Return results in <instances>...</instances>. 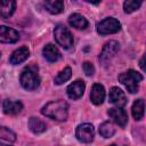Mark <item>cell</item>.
I'll return each instance as SVG.
<instances>
[{
  "label": "cell",
  "instance_id": "obj_1",
  "mask_svg": "<svg viewBox=\"0 0 146 146\" xmlns=\"http://www.w3.org/2000/svg\"><path fill=\"white\" fill-rule=\"evenodd\" d=\"M41 113L44 116L50 117L52 120H56V121H65L67 119V115H68V105L64 100L49 102L48 104H46L42 107Z\"/></svg>",
  "mask_w": 146,
  "mask_h": 146
},
{
  "label": "cell",
  "instance_id": "obj_2",
  "mask_svg": "<svg viewBox=\"0 0 146 146\" xmlns=\"http://www.w3.org/2000/svg\"><path fill=\"white\" fill-rule=\"evenodd\" d=\"M143 75L133 70H128L119 75V81L131 94H136L139 89V82H141Z\"/></svg>",
  "mask_w": 146,
  "mask_h": 146
},
{
  "label": "cell",
  "instance_id": "obj_3",
  "mask_svg": "<svg viewBox=\"0 0 146 146\" xmlns=\"http://www.w3.org/2000/svg\"><path fill=\"white\" fill-rule=\"evenodd\" d=\"M19 81L22 87L26 90H34L40 86V78L32 67H26L22 71Z\"/></svg>",
  "mask_w": 146,
  "mask_h": 146
},
{
  "label": "cell",
  "instance_id": "obj_4",
  "mask_svg": "<svg viewBox=\"0 0 146 146\" xmlns=\"http://www.w3.org/2000/svg\"><path fill=\"white\" fill-rule=\"evenodd\" d=\"M54 36H55V40L56 42L63 47L64 49H70L72 48L73 43H74V40H73V35L72 33L70 32V30L67 27H65L64 25H60L58 24L55 30H54Z\"/></svg>",
  "mask_w": 146,
  "mask_h": 146
},
{
  "label": "cell",
  "instance_id": "obj_5",
  "mask_svg": "<svg viewBox=\"0 0 146 146\" xmlns=\"http://www.w3.org/2000/svg\"><path fill=\"white\" fill-rule=\"evenodd\" d=\"M120 29H121V24L114 17H107V18L100 21L99 23H97V25H96L97 33L100 35L116 33L120 31Z\"/></svg>",
  "mask_w": 146,
  "mask_h": 146
},
{
  "label": "cell",
  "instance_id": "obj_6",
  "mask_svg": "<svg viewBox=\"0 0 146 146\" xmlns=\"http://www.w3.org/2000/svg\"><path fill=\"white\" fill-rule=\"evenodd\" d=\"M75 137L81 143H91L95 138V128L90 123L79 124L75 130Z\"/></svg>",
  "mask_w": 146,
  "mask_h": 146
},
{
  "label": "cell",
  "instance_id": "obj_7",
  "mask_svg": "<svg viewBox=\"0 0 146 146\" xmlns=\"http://www.w3.org/2000/svg\"><path fill=\"white\" fill-rule=\"evenodd\" d=\"M120 49V44L117 41L115 40H111L108 42H106L102 49V52L99 54V60L102 64L106 65L119 51Z\"/></svg>",
  "mask_w": 146,
  "mask_h": 146
},
{
  "label": "cell",
  "instance_id": "obj_8",
  "mask_svg": "<svg viewBox=\"0 0 146 146\" xmlns=\"http://www.w3.org/2000/svg\"><path fill=\"white\" fill-rule=\"evenodd\" d=\"M108 116L121 128H124L128 123V114L122 107H113L107 112Z\"/></svg>",
  "mask_w": 146,
  "mask_h": 146
},
{
  "label": "cell",
  "instance_id": "obj_9",
  "mask_svg": "<svg viewBox=\"0 0 146 146\" xmlns=\"http://www.w3.org/2000/svg\"><path fill=\"white\" fill-rule=\"evenodd\" d=\"M19 39V34L16 30L6 25H0V42L1 43H15Z\"/></svg>",
  "mask_w": 146,
  "mask_h": 146
},
{
  "label": "cell",
  "instance_id": "obj_10",
  "mask_svg": "<svg viewBox=\"0 0 146 146\" xmlns=\"http://www.w3.org/2000/svg\"><path fill=\"white\" fill-rule=\"evenodd\" d=\"M108 99H110V103H112L116 107H123L127 104V97H125L124 92L119 87H112L111 88Z\"/></svg>",
  "mask_w": 146,
  "mask_h": 146
},
{
  "label": "cell",
  "instance_id": "obj_11",
  "mask_svg": "<svg viewBox=\"0 0 146 146\" xmlns=\"http://www.w3.org/2000/svg\"><path fill=\"white\" fill-rule=\"evenodd\" d=\"M84 89H86V83L82 80H76L67 87L66 92H67V96L71 99L75 100V99H79V98L82 97V95L84 92Z\"/></svg>",
  "mask_w": 146,
  "mask_h": 146
},
{
  "label": "cell",
  "instance_id": "obj_12",
  "mask_svg": "<svg viewBox=\"0 0 146 146\" xmlns=\"http://www.w3.org/2000/svg\"><path fill=\"white\" fill-rule=\"evenodd\" d=\"M42 54H43V57H44L48 62H50V63H55V62L59 60L60 57H62L60 51L58 50V48H57L56 46L51 44V43H48V44H46V46L43 47Z\"/></svg>",
  "mask_w": 146,
  "mask_h": 146
},
{
  "label": "cell",
  "instance_id": "obj_13",
  "mask_svg": "<svg viewBox=\"0 0 146 146\" xmlns=\"http://www.w3.org/2000/svg\"><path fill=\"white\" fill-rule=\"evenodd\" d=\"M29 56H30V50H29V48H27V47H21V48L16 49V50L11 54V56H10V58H9V62H10V64H13V65H18V64L25 62V60L29 58Z\"/></svg>",
  "mask_w": 146,
  "mask_h": 146
},
{
  "label": "cell",
  "instance_id": "obj_14",
  "mask_svg": "<svg viewBox=\"0 0 146 146\" xmlns=\"http://www.w3.org/2000/svg\"><path fill=\"white\" fill-rule=\"evenodd\" d=\"M105 99V88L100 83H95L91 88L90 100L95 105H100Z\"/></svg>",
  "mask_w": 146,
  "mask_h": 146
},
{
  "label": "cell",
  "instance_id": "obj_15",
  "mask_svg": "<svg viewBox=\"0 0 146 146\" xmlns=\"http://www.w3.org/2000/svg\"><path fill=\"white\" fill-rule=\"evenodd\" d=\"M3 112L8 115H16L22 112L23 110V104L19 100H11V99H6L3 102Z\"/></svg>",
  "mask_w": 146,
  "mask_h": 146
},
{
  "label": "cell",
  "instance_id": "obj_16",
  "mask_svg": "<svg viewBox=\"0 0 146 146\" xmlns=\"http://www.w3.org/2000/svg\"><path fill=\"white\" fill-rule=\"evenodd\" d=\"M16 9V2L13 0H0V17L9 18Z\"/></svg>",
  "mask_w": 146,
  "mask_h": 146
},
{
  "label": "cell",
  "instance_id": "obj_17",
  "mask_svg": "<svg viewBox=\"0 0 146 146\" xmlns=\"http://www.w3.org/2000/svg\"><path fill=\"white\" fill-rule=\"evenodd\" d=\"M68 24L72 26V27H75L78 30H84L88 27V21L84 16L75 13V14H72L70 17H68Z\"/></svg>",
  "mask_w": 146,
  "mask_h": 146
},
{
  "label": "cell",
  "instance_id": "obj_18",
  "mask_svg": "<svg viewBox=\"0 0 146 146\" xmlns=\"http://www.w3.org/2000/svg\"><path fill=\"white\" fill-rule=\"evenodd\" d=\"M47 11H49L52 15H57L63 11L64 9V2L60 0H48L43 3Z\"/></svg>",
  "mask_w": 146,
  "mask_h": 146
},
{
  "label": "cell",
  "instance_id": "obj_19",
  "mask_svg": "<svg viewBox=\"0 0 146 146\" xmlns=\"http://www.w3.org/2000/svg\"><path fill=\"white\" fill-rule=\"evenodd\" d=\"M29 128H30V130H31L33 133H41V132L46 131L47 125H46V123H44L42 120H40L39 117L32 116V117H30V120H29Z\"/></svg>",
  "mask_w": 146,
  "mask_h": 146
},
{
  "label": "cell",
  "instance_id": "obj_20",
  "mask_svg": "<svg viewBox=\"0 0 146 146\" xmlns=\"http://www.w3.org/2000/svg\"><path fill=\"white\" fill-rule=\"evenodd\" d=\"M144 110H145V103L143 99H137L135 100L132 107H131V113L132 116L136 121H140L144 117Z\"/></svg>",
  "mask_w": 146,
  "mask_h": 146
},
{
  "label": "cell",
  "instance_id": "obj_21",
  "mask_svg": "<svg viewBox=\"0 0 146 146\" xmlns=\"http://www.w3.org/2000/svg\"><path fill=\"white\" fill-rule=\"evenodd\" d=\"M99 133L104 138H111L115 133V128L114 124L110 121H105L99 125Z\"/></svg>",
  "mask_w": 146,
  "mask_h": 146
},
{
  "label": "cell",
  "instance_id": "obj_22",
  "mask_svg": "<svg viewBox=\"0 0 146 146\" xmlns=\"http://www.w3.org/2000/svg\"><path fill=\"white\" fill-rule=\"evenodd\" d=\"M71 76H72V70H71V67H65L64 70H62L57 75H56V78H55V83L56 84H63L64 82H66V81H68L70 79H71Z\"/></svg>",
  "mask_w": 146,
  "mask_h": 146
},
{
  "label": "cell",
  "instance_id": "obj_23",
  "mask_svg": "<svg viewBox=\"0 0 146 146\" xmlns=\"http://www.w3.org/2000/svg\"><path fill=\"white\" fill-rule=\"evenodd\" d=\"M0 139L6 140V141H15L16 140V133L14 131H11L9 128L7 127H2L0 125Z\"/></svg>",
  "mask_w": 146,
  "mask_h": 146
},
{
  "label": "cell",
  "instance_id": "obj_24",
  "mask_svg": "<svg viewBox=\"0 0 146 146\" xmlns=\"http://www.w3.org/2000/svg\"><path fill=\"white\" fill-rule=\"evenodd\" d=\"M141 6V1H136V0H127L124 3H123V9H124V13L127 14H130V13H133L136 11L139 7Z\"/></svg>",
  "mask_w": 146,
  "mask_h": 146
},
{
  "label": "cell",
  "instance_id": "obj_25",
  "mask_svg": "<svg viewBox=\"0 0 146 146\" xmlns=\"http://www.w3.org/2000/svg\"><path fill=\"white\" fill-rule=\"evenodd\" d=\"M82 67H83V72L86 73L87 76L94 75V73H95V67H94V65H92L90 62H84L83 65H82Z\"/></svg>",
  "mask_w": 146,
  "mask_h": 146
},
{
  "label": "cell",
  "instance_id": "obj_26",
  "mask_svg": "<svg viewBox=\"0 0 146 146\" xmlns=\"http://www.w3.org/2000/svg\"><path fill=\"white\" fill-rule=\"evenodd\" d=\"M144 59H145V57H143V58L140 59V67H141V70H143V71L145 70V67H144Z\"/></svg>",
  "mask_w": 146,
  "mask_h": 146
},
{
  "label": "cell",
  "instance_id": "obj_27",
  "mask_svg": "<svg viewBox=\"0 0 146 146\" xmlns=\"http://www.w3.org/2000/svg\"><path fill=\"white\" fill-rule=\"evenodd\" d=\"M0 146H9V145H6V144H2V143H0Z\"/></svg>",
  "mask_w": 146,
  "mask_h": 146
},
{
  "label": "cell",
  "instance_id": "obj_28",
  "mask_svg": "<svg viewBox=\"0 0 146 146\" xmlns=\"http://www.w3.org/2000/svg\"><path fill=\"white\" fill-rule=\"evenodd\" d=\"M111 146H117V145H114V144H113V145H111Z\"/></svg>",
  "mask_w": 146,
  "mask_h": 146
},
{
  "label": "cell",
  "instance_id": "obj_29",
  "mask_svg": "<svg viewBox=\"0 0 146 146\" xmlns=\"http://www.w3.org/2000/svg\"><path fill=\"white\" fill-rule=\"evenodd\" d=\"M0 55H1V54H0Z\"/></svg>",
  "mask_w": 146,
  "mask_h": 146
}]
</instances>
